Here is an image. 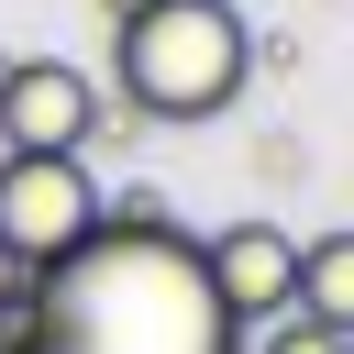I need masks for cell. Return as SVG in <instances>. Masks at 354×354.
Wrapping results in <instances>:
<instances>
[{
  "mask_svg": "<svg viewBox=\"0 0 354 354\" xmlns=\"http://www.w3.org/2000/svg\"><path fill=\"white\" fill-rule=\"evenodd\" d=\"M22 343L33 354H243V332L199 277V232H177L166 199L144 188L100 199V232L33 277Z\"/></svg>",
  "mask_w": 354,
  "mask_h": 354,
  "instance_id": "6da1fadb",
  "label": "cell"
},
{
  "mask_svg": "<svg viewBox=\"0 0 354 354\" xmlns=\"http://www.w3.org/2000/svg\"><path fill=\"white\" fill-rule=\"evenodd\" d=\"M122 111L133 122H221L254 77V33L232 0H155L144 22H122Z\"/></svg>",
  "mask_w": 354,
  "mask_h": 354,
  "instance_id": "7a4b0ae2",
  "label": "cell"
},
{
  "mask_svg": "<svg viewBox=\"0 0 354 354\" xmlns=\"http://www.w3.org/2000/svg\"><path fill=\"white\" fill-rule=\"evenodd\" d=\"M100 232V177L88 155H0V243L11 266H66L77 243Z\"/></svg>",
  "mask_w": 354,
  "mask_h": 354,
  "instance_id": "3957f363",
  "label": "cell"
},
{
  "mask_svg": "<svg viewBox=\"0 0 354 354\" xmlns=\"http://www.w3.org/2000/svg\"><path fill=\"white\" fill-rule=\"evenodd\" d=\"M100 133V77L66 55H11L0 66V155H88Z\"/></svg>",
  "mask_w": 354,
  "mask_h": 354,
  "instance_id": "277c9868",
  "label": "cell"
},
{
  "mask_svg": "<svg viewBox=\"0 0 354 354\" xmlns=\"http://www.w3.org/2000/svg\"><path fill=\"white\" fill-rule=\"evenodd\" d=\"M199 277H210V299H221L232 332H266V321L299 310V232H277V221H221V232H199Z\"/></svg>",
  "mask_w": 354,
  "mask_h": 354,
  "instance_id": "5b68a950",
  "label": "cell"
},
{
  "mask_svg": "<svg viewBox=\"0 0 354 354\" xmlns=\"http://www.w3.org/2000/svg\"><path fill=\"white\" fill-rule=\"evenodd\" d=\"M299 321H321L332 343L354 332V232H310L299 243Z\"/></svg>",
  "mask_w": 354,
  "mask_h": 354,
  "instance_id": "8992f818",
  "label": "cell"
},
{
  "mask_svg": "<svg viewBox=\"0 0 354 354\" xmlns=\"http://www.w3.org/2000/svg\"><path fill=\"white\" fill-rule=\"evenodd\" d=\"M243 354H343V343H332L321 321H299V310H288V321H266V332H254Z\"/></svg>",
  "mask_w": 354,
  "mask_h": 354,
  "instance_id": "52a82bcc",
  "label": "cell"
},
{
  "mask_svg": "<svg viewBox=\"0 0 354 354\" xmlns=\"http://www.w3.org/2000/svg\"><path fill=\"white\" fill-rule=\"evenodd\" d=\"M22 299H33V266H11V243H0V321H11Z\"/></svg>",
  "mask_w": 354,
  "mask_h": 354,
  "instance_id": "ba28073f",
  "label": "cell"
},
{
  "mask_svg": "<svg viewBox=\"0 0 354 354\" xmlns=\"http://www.w3.org/2000/svg\"><path fill=\"white\" fill-rule=\"evenodd\" d=\"M100 11H111V33H122V22H144V11H155V0H100Z\"/></svg>",
  "mask_w": 354,
  "mask_h": 354,
  "instance_id": "9c48e42d",
  "label": "cell"
},
{
  "mask_svg": "<svg viewBox=\"0 0 354 354\" xmlns=\"http://www.w3.org/2000/svg\"><path fill=\"white\" fill-rule=\"evenodd\" d=\"M0 354H33V343H0Z\"/></svg>",
  "mask_w": 354,
  "mask_h": 354,
  "instance_id": "30bf717a",
  "label": "cell"
},
{
  "mask_svg": "<svg viewBox=\"0 0 354 354\" xmlns=\"http://www.w3.org/2000/svg\"><path fill=\"white\" fill-rule=\"evenodd\" d=\"M343 354H354V332H343Z\"/></svg>",
  "mask_w": 354,
  "mask_h": 354,
  "instance_id": "8fae6325",
  "label": "cell"
}]
</instances>
